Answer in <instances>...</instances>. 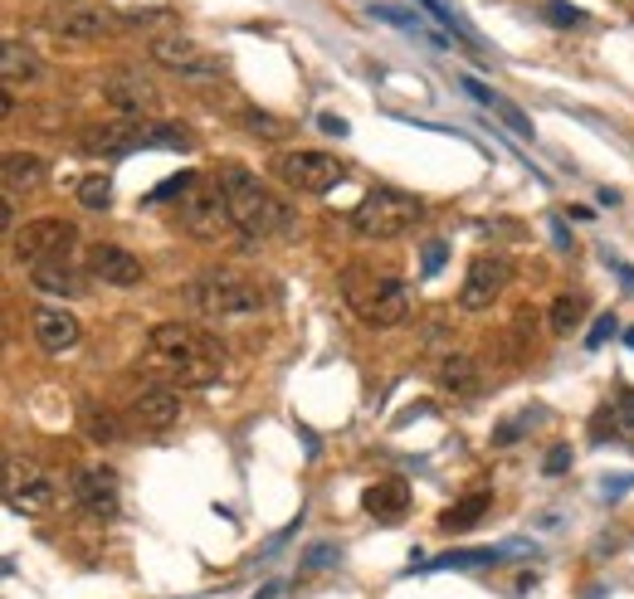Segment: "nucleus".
I'll return each mask as SVG.
<instances>
[{
	"mask_svg": "<svg viewBox=\"0 0 634 599\" xmlns=\"http://www.w3.org/2000/svg\"><path fill=\"white\" fill-rule=\"evenodd\" d=\"M215 176H220L225 196H230L234 234H240L244 244H264V240H278V234H293V210L283 206V200L249 171V166L225 162Z\"/></svg>",
	"mask_w": 634,
	"mask_h": 599,
	"instance_id": "obj_1",
	"label": "nucleus"
},
{
	"mask_svg": "<svg viewBox=\"0 0 634 599\" xmlns=\"http://www.w3.org/2000/svg\"><path fill=\"white\" fill-rule=\"evenodd\" d=\"M342 298H347V308H352L367 326H376V332L405 322V312H411V288H405V278L376 274V268H347Z\"/></svg>",
	"mask_w": 634,
	"mask_h": 599,
	"instance_id": "obj_2",
	"label": "nucleus"
},
{
	"mask_svg": "<svg viewBox=\"0 0 634 599\" xmlns=\"http://www.w3.org/2000/svg\"><path fill=\"white\" fill-rule=\"evenodd\" d=\"M190 308L210 322H240L269 308V292L240 274H200L190 282Z\"/></svg>",
	"mask_w": 634,
	"mask_h": 599,
	"instance_id": "obj_3",
	"label": "nucleus"
},
{
	"mask_svg": "<svg viewBox=\"0 0 634 599\" xmlns=\"http://www.w3.org/2000/svg\"><path fill=\"white\" fill-rule=\"evenodd\" d=\"M420 220H425V206L415 196L391 190V186H376L352 210V234L367 240V244H391V240H401V234H411Z\"/></svg>",
	"mask_w": 634,
	"mask_h": 599,
	"instance_id": "obj_4",
	"label": "nucleus"
},
{
	"mask_svg": "<svg viewBox=\"0 0 634 599\" xmlns=\"http://www.w3.org/2000/svg\"><path fill=\"white\" fill-rule=\"evenodd\" d=\"M181 224L186 234L196 240H220L225 230H234V214H230V196H225L220 176H196V186L181 196Z\"/></svg>",
	"mask_w": 634,
	"mask_h": 599,
	"instance_id": "obj_5",
	"label": "nucleus"
},
{
	"mask_svg": "<svg viewBox=\"0 0 634 599\" xmlns=\"http://www.w3.org/2000/svg\"><path fill=\"white\" fill-rule=\"evenodd\" d=\"M78 244V230L69 220H59V214H40V220L20 224L15 234H10V248H15L20 264H64V258L74 254Z\"/></svg>",
	"mask_w": 634,
	"mask_h": 599,
	"instance_id": "obj_6",
	"label": "nucleus"
},
{
	"mask_svg": "<svg viewBox=\"0 0 634 599\" xmlns=\"http://www.w3.org/2000/svg\"><path fill=\"white\" fill-rule=\"evenodd\" d=\"M274 171H278L283 186L298 190V196H327L332 186H342L347 166L337 162V156H327V152H308V146H298V152H278Z\"/></svg>",
	"mask_w": 634,
	"mask_h": 599,
	"instance_id": "obj_7",
	"label": "nucleus"
},
{
	"mask_svg": "<svg viewBox=\"0 0 634 599\" xmlns=\"http://www.w3.org/2000/svg\"><path fill=\"white\" fill-rule=\"evenodd\" d=\"M59 497V478L35 458H6V502L10 512H44Z\"/></svg>",
	"mask_w": 634,
	"mask_h": 599,
	"instance_id": "obj_8",
	"label": "nucleus"
},
{
	"mask_svg": "<svg viewBox=\"0 0 634 599\" xmlns=\"http://www.w3.org/2000/svg\"><path fill=\"white\" fill-rule=\"evenodd\" d=\"M44 35L59 44H94L112 30V15L103 5H88V0H64V5H50L40 15Z\"/></svg>",
	"mask_w": 634,
	"mask_h": 599,
	"instance_id": "obj_9",
	"label": "nucleus"
},
{
	"mask_svg": "<svg viewBox=\"0 0 634 599\" xmlns=\"http://www.w3.org/2000/svg\"><path fill=\"white\" fill-rule=\"evenodd\" d=\"M513 282V264H507L503 254H479L469 264V274H463V288H459V308L463 312H489L498 298H503V288Z\"/></svg>",
	"mask_w": 634,
	"mask_h": 599,
	"instance_id": "obj_10",
	"label": "nucleus"
},
{
	"mask_svg": "<svg viewBox=\"0 0 634 599\" xmlns=\"http://www.w3.org/2000/svg\"><path fill=\"white\" fill-rule=\"evenodd\" d=\"M84 268H88V278L103 282V288H138V282L146 278L142 258L132 254V248H122V244H103V240L84 248Z\"/></svg>",
	"mask_w": 634,
	"mask_h": 599,
	"instance_id": "obj_11",
	"label": "nucleus"
},
{
	"mask_svg": "<svg viewBox=\"0 0 634 599\" xmlns=\"http://www.w3.org/2000/svg\"><path fill=\"white\" fill-rule=\"evenodd\" d=\"M74 502H78V512L94 517V522H112V517H118V507H122L118 473L103 468V463H94V468H78Z\"/></svg>",
	"mask_w": 634,
	"mask_h": 599,
	"instance_id": "obj_12",
	"label": "nucleus"
},
{
	"mask_svg": "<svg viewBox=\"0 0 634 599\" xmlns=\"http://www.w3.org/2000/svg\"><path fill=\"white\" fill-rule=\"evenodd\" d=\"M88 156H103V162H118V156H132L142 152V146H152V132H146V122H98V127H88L84 137H78Z\"/></svg>",
	"mask_w": 634,
	"mask_h": 599,
	"instance_id": "obj_13",
	"label": "nucleus"
},
{
	"mask_svg": "<svg viewBox=\"0 0 634 599\" xmlns=\"http://www.w3.org/2000/svg\"><path fill=\"white\" fill-rule=\"evenodd\" d=\"M152 59L162 64V69L181 74V78H220V59L206 54L196 40H186V35H156Z\"/></svg>",
	"mask_w": 634,
	"mask_h": 599,
	"instance_id": "obj_14",
	"label": "nucleus"
},
{
	"mask_svg": "<svg viewBox=\"0 0 634 599\" xmlns=\"http://www.w3.org/2000/svg\"><path fill=\"white\" fill-rule=\"evenodd\" d=\"M128 414H132V424H138V429H146V434H166V429L181 420V390L166 386V380L142 386L128 400Z\"/></svg>",
	"mask_w": 634,
	"mask_h": 599,
	"instance_id": "obj_15",
	"label": "nucleus"
},
{
	"mask_svg": "<svg viewBox=\"0 0 634 599\" xmlns=\"http://www.w3.org/2000/svg\"><path fill=\"white\" fill-rule=\"evenodd\" d=\"M103 98H108V108H118L122 118H152L156 108H162V93H156L152 84H146L142 74H112L108 84H103Z\"/></svg>",
	"mask_w": 634,
	"mask_h": 599,
	"instance_id": "obj_16",
	"label": "nucleus"
},
{
	"mask_svg": "<svg viewBox=\"0 0 634 599\" xmlns=\"http://www.w3.org/2000/svg\"><path fill=\"white\" fill-rule=\"evenodd\" d=\"M146 346H152V356H162V360H181V356H215V346L196 332V326H186V322H156V326H152V336H146Z\"/></svg>",
	"mask_w": 634,
	"mask_h": 599,
	"instance_id": "obj_17",
	"label": "nucleus"
},
{
	"mask_svg": "<svg viewBox=\"0 0 634 599\" xmlns=\"http://www.w3.org/2000/svg\"><path fill=\"white\" fill-rule=\"evenodd\" d=\"M35 342L44 346L50 356H64V352H74L78 346V336H84V326H78L74 312H64V308H35Z\"/></svg>",
	"mask_w": 634,
	"mask_h": 599,
	"instance_id": "obj_18",
	"label": "nucleus"
},
{
	"mask_svg": "<svg viewBox=\"0 0 634 599\" xmlns=\"http://www.w3.org/2000/svg\"><path fill=\"white\" fill-rule=\"evenodd\" d=\"M361 507H367L376 522H401V517L411 512V488H405L401 478L367 482V492H361Z\"/></svg>",
	"mask_w": 634,
	"mask_h": 599,
	"instance_id": "obj_19",
	"label": "nucleus"
},
{
	"mask_svg": "<svg viewBox=\"0 0 634 599\" xmlns=\"http://www.w3.org/2000/svg\"><path fill=\"white\" fill-rule=\"evenodd\" d=\"M166 386L176 390H210L220 380V356H181V360H162Z\"/></svg>",
	"mask_w": 634,
	"mask_h": 599,
	"instance_id": "obj_20",
	"label": "nucleus"
},
{
	"mask_svg": "<svg viewBox=\"0 0 634 599\" xmlns=\"http://www.w3.org/2000/svg\"><path fill=\"white\" fill-rule=\"evenodd\" d=\"M532 546L507 541V546H473V551H449V556L429 561V570H483V565H503L507 556H527Z\"/></svg>",
	"mask_w": 634,
	"mask_h": 599,
	"instance_id": "obj_21",
	"label": "nucleus"
},
{
	"mask_svg": "<svg viewBox=\"0 0 634 599\" xmlns=\"http://www.w3.org/2000/svg\"><path fill=\"white\" fill-rule=\"evenodd\" d=\"M435 376H439V386H445L449 395H473V390H479V360L463 356V352H449L435 366Z\"/></svg>",
	"mask_w": 634,
	"mask_h": 599,
	"instance_id": "obj_22",
	"label": "nucleus"
},
{
	"mask_svg": "<svg viewBox=\"0 0 634 599\" xmlns=\"http://www.w3.org/2000/svg\"><path fill=\"white\" fill-rule=\"evenodd\" d=\"M371 15L381 20V25H395L401 35H411V40H420V44H429V49H449V40L445 35H435V30L425 25V20H415L411 10H395V5H371Z\"/></svg>",
	"mask_w": 634,
	"mask_h": 599,
	"instance_id": "obj_23",
	"label": "nucleus"
},
{
	"mask_svg": "<svg viewBox=\"0 0 634 599\" xmlns=\"http://www.w3.org/2000/svg\"><path fill=\"white\" fill-rule=\"evenodd\" d=\"M489 507H493V497H489V492H469V497H459L455 507H445V512H439V531H469V526H479L483 517H489Z\"/></svg>",
	"mask_w": 634,
	"mask_h": 599,
	"instance_id": "obj_24",
	"label": "nucleus"
},
{
	"mask_svg": "<svg viewBox=\"0 0 634 599\" xmlns=\"http://www.w3.org/2000/svg\"><path fill=\"white\" fill-rule=\"evenodd\" d=\"M0 78H6V88L35 84V78H40V59H35V49H25L20 40H10V44H6V54H0Z\"/></svg>",
	"mask_w": 634,
	"mask_h": 599,
	"instance_id": "obj_25",
	"label": "nucleus"
},
{
	"mask_svg": "<svg viewBox=\"0 0 634 599\" xmlns=\"http://www.w3.org/2000/svg\"><path fill=\"white\" fill-rule=\"evenodd\" d=\"M30 282H35V292H50V298H78V274L69 264H35L30 268Z\"/></svg>",
	"mask_w": 634,
	"mask_h": 599,
	"instance_id": "obj_26",
	"label": "nucleus"
},
{
	"mask_svg": "<svg viewBox=\"0 0 634 599\" xmlns=\"http://www.w3.org/2000/svg\"><path fill=\"white\" fill-rule=\"evenodd\" d=\"M44 171H50V166H44V156H35V152H10L6 156V190H35L40 180H44Z\"/></svg>",
	"mask_w": 634,
	"mask_h": 599,
	"instance_id": "obj_27",
	"label": "nucleus"
},
{
	"mask_svg": "<svg viewBox=\"0 0 634 599\" xmlns=\"http://www.w3.org/2000/svg\"><path fill=\"white\" fill-rule=\"evenodd\" d=\"M586 318V292H561V298H551V312H547V326L557 336H571L576 326Z\"/></svg>",
	"mask_w": 634,
	"mask_h": 599,
	"instance_id": "obj_28",
	"label": "nucleus"
},
{
	"mask_svg": "<svg viewBox=\"0 0 634 599\" xmlns=\"http://www.w3.org/2000/svg\"><path fill=\"white\" fill-rule=\"evenodd\" d=\"M78 420H84V434H88V444H118L122 439V424H118V414L103 410V404H84L78 410Z\"/></svg>",
	"mask_w": 634,
	"mask_h": 599,
	"instance_id": "obj_29",
	"label": "nucleus"
},
{
	"mask_svg": "<svg viewBox=\"0 0 634 599\" xmlns=\"http://www.w3.org/2000/svg\"><path fill=\"white\" fill-rule=\"evenodd\" d=\"M78 206H84V210H108L112 206V180L103 171H94L88 180H78Z\"/></svg>",
	"mask_w": 634,
	"mask_h": 599,
	"instance_id": "obj_30",
	"label": "nucleus"
},
{
	"mask_svg": "<svg viewBox=\"0 0 634 599\" xmlns=\"http://www.w3.org/2000/svg\"><path fill=\"white\" fill-rule=\"evenodd\" d=\"M146 132H152V146H172V152H190L196 146L190 127H172V122H146Z\"/></svg>",
	"mask_w": 634,
	"mask_h": 599,
	"instance_id": "obj_31",
	"label": "nucleus"
},
{
	"mask_svg": "<svg viewBox=\"0 0 634 599\" xmlns=\"http://www.w3.org/2000/svg\"><path fill=\"white\" fill-rule=\"evenodd\" d=\"M537 420H542V410H523V414H517V420H503V424L493 429V444H498V448L517 444V439H523V429H532Z\"/></svg>",
	"mask_w": 634,
	"mask_h": 599,
	"instance_id": "obj_32",
	"label": "nucleus"
},
{
	"mask_svg": "<svg viewBox=\"0 0 634 599\" xmlns=\"http://www.w3.org/2000/svg\"><path fill=\"white\" fill-rule=\"evenodd\" d=\"M547 20L557 30H581L586 25V10L571 5V0H547Z\"/></svg>",
	"mask_w": 634,
	"mask_h": 599,
	"instance_id": "obj_33",
	"label": "nucleus"
},
{
	"mask_svg": "<svg viewBox=\"0 0 634 599\" xmlns=\"http://www.w3.org/2000/svg\"><path fill=\"white\" fill-rule=\"evenodd\" d=\"M244 122H249V127H254V137H269V142L288 137V122L269 118V112H244Z\"/></svg>",
	"mask_w": 634,
	"mask_h": 599,
	"instance_id": "obj_34",
	"label": "nucleus"
},
{
	"mask_svg": "<svg viewBox=\"0 0 634 599\" xmlns=\"http://www.w3.org/2000/svg\"><path fill=\"white\" fill-rule=\"evenodd\" d=\"M190 186H196V171H181V176H172V180H166V186H156L152 190V196H146V200H152V206H156V200H172V196H186V190Z\"/></svg>",
	"mask_w": 634,
	"mask_h": 599,
	"instance_id": "obj_35",
	"label": "nucleus"
},
{
	"mask_svg": "<svg viewBox=\"0 0 634 599\" xmlns=\"http://www.w3.org/2000/svg\"><path fill=\"white\" fill-rule=\"evenodd\" d=\"M445 258H449V244L429 240V244H425V258H420V274H425V278L439 274V268H445Z\"/></svg>",
	"mask_w": 634,
	"mask_h": 599,
	"instance_id": "obj_36",
	"label": "nucleus"
},
{
	"mask_svg": "<svg viewBox=\"0 0 634 599\" xmlns=\"http://www.w3.org/2000/svg\"><path fill=\"white\" fill-rule=\"evenodd\" d=\"M493 108H498V118H503V122H507V127H513V132H517V137H532V122H527V118H523V112H517L513 103H503V98H498V103H493Z\"/></svg>",
	"mask_w": 634,
	"mask_h": 599,
	"instance_id": "obj_37",
	"label": "nucleus"
},
{
	"mask_svg": "<svg viewBox=\"0 0 634 599\" xmlns=\"http://www.w3.org/2000/svg\"><path fill=\"white\" fill-rule=\"evenodd\" d=\"M566 468H571V444H557L547 458H542V473H551V478H557V473H566Z\"/></svg>",
	"mask_w": 634,
	"mask_h": 599,
	"instance_id": "obj_38",
	"label": "nucleus"
},
{
	"mask_svg": "<svg viewBox=\"0 0 634 599\" xmlns=\"http://www.w3.org/2000/svg\"><path fill=\"white\" fill-rule=\"evenodd\" d=\"M630 482H634V473H620V478H605V488H600V497H605V502H620V497L630 492Z\"/></svg>",
	"mask_w": 634,
	"mask_h": 599,
	"instance_id": "obj_39",
	"label": "nucleus"
},
{
	"mask_svg": "<svg viewBox=\"0 0 634 599\" xmlns=\"http://www.w3.org/2000/svg\"><path fill=\"white\" fill-rule=\"evenodd\" d=\"M615 326H620V322H615V312H605V318H600V322H595V332H591V336H586V346H591V352H595V346H605V336H610V332H615Z\"/></svg>",
	"mask_w": 634,
	"mask_h": 599,
	"instance_id": "obj_40",
	"label": "nucleus"
},
{
	"mask_svg": "<svg viewBox=\"0 0 634 599\" xmlns=\"http://www.w3.org/2000/svg\"><path fill=\"white\" fill-rule=\"evenodd\" d=\"M327 565H332V546H313V551H308V561H303V575L327 570Z\"/></svg>",
	"mask_w": 634,
	"mask_h": 599,
	"instance_id": "obj_41",
	"label": "nucleus"
},
{
	"mask_svg": "<svg viewBox=\"0 0 634 599\" xmlns=\"http://www.w3.org/2000/svg\"><path fill=\"white\" fill-rule=\"evenodd\" d=\"M610 410H615V424L620 429H634V395L630 390L620 395V404H610Z\"/></svg>",
	"mask_w": 634,
	"mask_h": 599,
	"instance_id": "obj_42",
	"label": "nucleus"
},
{
	"mask_svg": "<svg viewBox=\"0 0 634 599\" xmlns=\"http://www.w3.org/2000/svg\"><path fill=\"white\" fill-rule=\"evenodd\" d=\"M459 84H463V93H473V98H479V103H483V108H493V103H498V93H489V88H483V84H479V78H469V74H463V78H459Z\"/></svg>",
	"mask_w": 634,
	"mask_h": 599,
	"instance_id": "obj_43",
	"label": "nucleus"
},
{
	"mask_svg": "<svg viewBox=\"0 0 634 599\" xmlns=\"http://www.w3.org/2000/svg\"><path fill=\"white\" fill-rule=\"evenodd\" d=\"M317 127H323L327 137H347V132H352L342 118H332V112H323V118H317Z\"/></svg>",
	"mask_w": 634,
	"mask_h": 599,
	"instance_id": "obj_44",
	"label": "nucleus"
},
{
	"mask_svg": "<svg viewBox=\"0 0 634 599\" xmlns=\"http://www.w3.org/2000/svg\"><path fill=\"white\" fill-rule=\"evenodd\" d=\"M166 10H128V25H156Z\"/></svg>",
	"mask_w": 634,
	"mask_h": 599,
	"instance_id": "obj_45",
	"label": "nucleus"
},
{
	"mask_svg": "<svg viewBox=\"0 0 634 599\" xmlns=\"http://www.w3.org/2000/svg\"><path fill=\"white\" fill-rule=\"evenodd\" d=\"M551 240H557V248H566V254H571V248H576V244H571V234H566V224H561V220H551Z\"/></svg>",
	"mask_w": 634,
	"mask_h": 599,
	"instance_id": "obj_46",
	"label": "nucleus"
},
{
	"mask_svg": "<svg viewBox=\"0 0 634 599\" xmlns=\"http://www.w3.org/2000/svg\"><path fill=\"white\" fill-rule=\"evenodd\" d=\"M278 595H283V585H278V580H274V585H264V590H259V595H254V599H278Z\"/></svg>",
	"mask_w": 634,
	"mask_h": 599,
	"instance_id": "obj_47",
	"label": "nucleus"
},
{
	"mask_svg": "<svg viewBox=\"0 0 634 599\" xmlns=\"http://www.w3.org/2000/svg\"><path fill=\"white\" fill-rule=\"evenodd\" d=\"M625 346H630V352H634V326H630V332H625Z\"/></svg>",
	"mask_w": 634,
	"mask_h": 599,
	"instance_id": "obj_48",
	"label": "nucleus"
}]
</instances>
